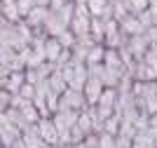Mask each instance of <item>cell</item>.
<instances>
[{
    "mask_svg": "<svg viewBox=\"0 0 157 148\" xmlns=\"http://www.w3.org/2000/svg\"><path fill=\"white\" fill-rule=\"evenodd\" d=\"M127 52H129L131 57H134V61H138V59H143L145 54H148V50H150V40L145 38V35H134V38L127 40Z\"/></svg>",
    "mask_w": 157,
    "mask_h": 148,
    "instance_id": "cell-12",
    "label": "cell"
},
{
    "mask_svg": "<svg viewBox=\"0 0 157 148\" xmlns=\"http://www.w3.org/2000/svg\"><path fill=\"white\" fill-rule=\"evenodd\" d=\"M148 54H152V57H157V40L150 45V50H148Z\"/></svg>",
    "mask_w": 157,
    "mask_h": 148,
    "instance_id": "cell-32",
    "label": "cell"
},
{
    "mask_svg": "<svg viewBox=\"0 0 157 148\" xmlns=\"http://www.w3.org/2000/svg\"><path fill=\"white\" fill-rule=\"evenodd\" d=\"M73 0H52V7L49 10H59V7H66V5H71Z\"/></svg>",
    "mask_w": 157,
    "mask_h": 148,
    "instance_id": "cell-30",
    "label": "cell"
},
{
    "mask_svg": "<svg viewBox=\"0 0 157 148\" xmlns=\"http://www.w3.org/2000/svg\"><path fill=\"white\" fill-rule=\"evenodd\" d=\"M105 28H108V19L92 17V38L101 45H103V38H105Z\"/></svg>",
    "mask_w": 157,
    "mask_h": 148,
    "instance_id": "cell-19",
    "label": "cell"
},
{
    "mask_svg": "<svg viewBox=\"0 0 157 148\" xmlns=\"http://www.w3.org/2000/svg\"><path fill=\"white\" fill-rule=\"evenodd\" d=\"M131 148H157V134L150 132V129H138L136 136H134V143Z\"/></svg>",
    "mask_w": 157,
    "mask_h": 148,
    "instance_id": "cell-16",
    "label": "cell"
},
{
    "mask_svg": "<svg viewBox=\"0 0 157 148\" xmlns=\"http://www.w3.org/2000/svg\"><path fill=\"white\" fill-rule=\"evenodd\" d=\"M89 12L92 17H101V19H113V0H89Z\"/></svg>",
    "mask_w": 157,
    "mask_h": 148,
    "instance_id": "cell-15",
    "label": "cell"
},
{
    "mask_svg": "<svg viewBox=\"0 0 157 148\" xmlns=\"http://www.w3.org/2000/svg\"><path fill=\"white\" fill-rule=\"evenodd\" d=\"M87 106H89V103H87V97H85L82 90L68 87V90L59 97V110H78V113H82Z\"/></svg>",
    "mask_w": 157,
    "mask_h": 148,
    "instance_id": "cell-6",
    "label": "cell"
},
{
    "mask_svg": "<svg viewBox=\"0 0 157 148\" xmlns=\"http://www.w3.org/2000/svg\"><path fill=\"white\" fill-rule=\"evenodd\" d=\"M127 35L120 31V24L115 19H108V28H105V38H103V45L105 50H122L127 45Z\"/></svg>",
    "mask_w": 157,
    "mask_h": 148,
    "instance_id": "cell-7",
    "label": "cell"
},
{
    "mask_svg": "<svg viewBox=\"0 0 157 148\" xmlns=\"http://www.w3.org/2000/svg\"><path fill=\"white\" fill-rule=\"evenodd\" d=\"M94 110H96V115H98L101 122L108 120L110 115H115V113H117V87H105L101 99L94 103Z\"/></svg>",
    "mask_w": 157,
    "mask_h": 148,
    "instance_id": "cell-4",
    "label": "cell"
},
{
    "mask_svg": "<svg viewBox=\"0 0 157 148\" xmlns=\"http://www.w3.org/2000/svg\"><path fill=\"white\" fill-rule=\"evenodd\" d=\"M98 148H117V139H115L113 134L98 132Z\"/></svg>",
    "mask_w": 157,
    "mask_h": 148,
    "instance_id": "cell-24",
    "label": "cell"
},
{
    "mask_svg": "<svg viewBox=\"0 0 157 148\" xmlns=\"http://www.w3.org/2000/svg\"><path fill=\"white\" fill-rule=\"evenodd\" d=\"M105 45H101V42H96V45L89 50V54H87V66H96V64H103L105 61Z\"/></svg>",
    "mask_w": 157,
    "mask_h": 148,
    "instance_id": "cell-21",
    "label": "cell"
},
{
    "mask_svg": "<svg viewBox=\"0 0 157 148\" xmlns=\"http://www.w3.org/2000/svg\"><path fill=\"white\" fill-rule=\"evenodd\" d=\"M33 38H35V31H33L26 21H19V24L2 21V28H0V45H10L17 52H24L26 47H31Z\"/></svg>",
    "mask_w": 157,
    "mask_h": 148,
    "instance_id": "cell-1",
    "label": "cell"
},
{
    "mask_svg": "<svg viewBox=\"0 0 157 148\" xmlns=\"http://www.w3.org/2000/svg\"><path fill=\"white\" fill-rule=\"evenodd\" d=\"M49 87H52V92H54V94H59V97L63 94L66 90H68V82H66L63 73H61L59 68H56V71L49 75Z\"/></svg>",
    "mask_w": 157,
    "mask_h": 148,
    "instance_id": "cell-20",
    "label": "cell"
},
{
    "mask_svg": "<svg viewBox=\"0 0 157 148\" xmlns=\"http://www.w3.org/2000/svg\"><path fill=\"white\" fill-rule=\"evenodd\" d=\"M17 5H19V12H21V17L26 19L28 14L35 10V0H17Z\"/></svg>",
    "mask_w": 157,
    "mask_h": 148,
    "instance_id": "cell-27",
    "label": "cell"
},
{
    "mask_svg": "<svg viewBox=\"0 0 157 148\" xmlns=\"http://www.w3.org/2000/svg\"><path fill=\"white\" fill-rule=\"evenodd\" d=\"M61 148H75V143H61Z\"/></svg>",
    "mask_w": 157,
    "mask_h": 148,
    "instance_id": "cell-34",
    "label": "cell"
},
{
    "mask_svg": "<svg viewBox=\"0 0 157 148\" xmlns=\"http://www.w3.org/2000/svg\"><path fill=\"white\" fill-rule=\"evenodd\" d=\"M148 129L157 134V113H152V115H150V120H148Z\"/></svg>",
    "mask_w": 157,
    "mask_h": 148,
    "instance_id": "cell-31",
    "label": "cell"
},
{
    "mask_svg": "<svg viewBox=\"0 0 157 148\" xmlns=\"http://www.w3.org/2000/svg\"><path fill=\"white\" fill-rule=\"evenodd\" d=\"M45 148H61V143H59V146H52V143H45Z\"/></svg>",
    "mask_w": 157,
    "mask_h": 148,
    "instance_id": "cell-35",
    "label": "cell"
},
{
    "mask_svg": "<svg viewBox=\"0 0 157 148\" xmlns=\"http://www.w3.org/2000/svg\"><path fill=\"white\" fill-rule=\"evenodd\" d=\"M38 132H40V136L45 139V143H52V146H59L61 143L59 129H56V125H54L52 115L49 118H40L38 120Z\"/></svg>",
    "mask_w": 157,
    "mask_h": 148,
    "instance_id": "cell-9",
    "label": "cell"
},
{
    "mask_svg": "<svg viewBox=\"0 0 157 148\" xmlns=\"http://www.w3.org/2000/svg\"><path fill=\"white\" fill-rule=\"evenodd\" d=\"M127 7H129L131 14L141 17V14H145L150 10V0H127Z\"/></svg>",
    "mask_w": 157,
    "mask_h": 148,
    "instance_id": "cell-23",
    "label": "cell"
},
{
    "mask_svg": "<svg viewBox=\"0 0 157 148\" xmlns=\"http://www.w3.org/2000/svg\"><path fill=\"white\" fill-rule=\"evenodd\" d=\"M150 7H157V0H150Z\"/></svg>",
    "mask_w": 157,
    "mask_h": 148,
    "instance_id": "cell-36",
    "label": "cell"
},
{
    "mask_svg": "<svg viewBox=\"0 0 157 148\" xmlns=\"http://www.w3.org/2000/svg\"><path fill=\"white\" fill-rule=\"evenodd\" d=\"M103 90H105V82H103L98 75H92V73H89L87 85H85V90H82V92H85V97H87V103H89V106H94V103L101 99Z\"/></svg>",
    "mask_w": 157,
    "mask_h": 148,
    "instance_id": "cell-11",
    "label": "cell"
},
{
    "mask_svg": "<svg viewBox=\"0 0 157 148\" xmlns=\"http://www.w3.org/2000/svg\"><path fill=\"white\" fill-rule=\"evenodd\" d=\"M75 148H98V134H87L80 143H75Z\"/></svg>",
    "mask_w": 157,
    "mask_h": 148,
    "instance_id": "cell-26",
    "label": "cell"
},
{
    "mask_svg": "<svg viewBox=\"0 0 157 148\" xmlns=\"http://www.w3.org/2000/svg\"><path fill=\"white\" fill-rule=\"evenodd\" d=\"M45 54H47V61L49 64H56L63 54V45L59 42V38H47L45 42Z\"/></svg>",
    "mask_w": 157,
    "mask_h": 148,
    "instance_id": "cell-18",
    "label": "cell"
},
{
    "mask_svg": "<svg viewBox=\"0 0 157 148\" xmlns=\"http://www.w3.org/2000/svg\"><path fill=\"white\" fill-rule=\"evenodd\" d=\"M134 99H136L138 110H143L145 115L157 113V80H152V82L134 80Z\"/></svg>",
    "mask_w": 157,
    "mask_h": 148,
    "instance_id": "cell-2",
    "label": "cell"
},
{
    "mask_svg": "<svg viewBox=\"0 0 157 148\" xmlns=\"http://www.w3.org/2000/svg\"><path fill=\"white\" fill-rule=\"evenodd\" d=\"M59 42L63 45V50H73V47H75V42H78V38H75V35H73V31L68 28V31H63V33L59 35Z\"/></svg>",
    "mask_w": 157,
    "mask_h": 148,
    "instance_id": "cell-25",
    "label": "cell"
},
{
    "mask_svg": "<svg viewBox=\"0 0 157 148\" xmlns=\"http://www.w3.org/2000/svg\"><path fill=\"white\" fill-rule=\"evenodd\" d=\"M0 14H2V21H10V24H19V21H24L17 0H0Z\"/></svg>",
    "mask_w": 157,
    "mask_h": 148,
    "instance_id": "cell-13",
    "label": "cell"
},
{
    "mask_svg": "<svg viewBox=\"0 0 157 148\" xmlns=\"http://www.w3.org/2000/svg\"><path fill=\"white\" fill-rule=\"evenodd\" d=\"M71 31L75 38H85L92 35V12L87 5H75V14L71 21Z\"/></svg>",
    "mask_w": 157,
    "mask_h": 148,
    "instance_id": "cell-5",
    "label": "cell"
},
{
    "mask_svg": "<svg viewBox=\"0 0 157 148\" xmlns=\"http://www.w3.org/2000/svg\"><path fill=\"white\" fill-rule=\"evenodd\" d=\"M24 85H26V71H14L0 75V90H7L10 94H19Z\"/></svg>",
    "mask_w": 157,
    "mask_h": 148,
    "instance_id": "cell-8",
    "label": "cell"
},
{
    "mask_svg": "<svg viewBox=\"0 0 157 148\" xmlns=\"http://www.w3.org/2000/svg\"><path fill=\"white\" fill-rule=\"evenodd\" d=\"M21 148H45V139L40 136L38 125L24 129V134H21Z\"/></svg>",
    "mask_w": 157,
    "mask_h": 148,
    "instance_id": "cell-14",
    "label": "cell"
},
{
    "mask_svg": "<svg viewBox=\"0 0 157 148\" xmlns=\"http://www.w3.org/2000/svg\"><path fill=\"white\" fill-rule=\"evenodd\" d=\"M120 24V31L124 33L127 38H134V35H143L145 28L148 26L143 24V19L141 17H136V14H129V17H124L122 21H117Z\"/></svg>",
    "mask_w": 157,
    "mask_h": 148,
    "instance_id": "cell-10",
    "label": "cell"
},
{
    "mask_svg": "<svg viewBox=\"0 0 157 148\" xmlns=\"http://www.w3.org/2000/svg\"><path fill=\"white\" fill-rule=\"evenodd\" d=\"M47 14H49V10H47V7H35V10H33L31 14H28L26 19V24L31 26L33 31L38 33V31H42V28H45V21H47Z\"/></svg>",
    "mask_w": 157,
    "mask_h": 148,
    "instance_id": "cell-17",
    "label": "cell"
},
{
    "mask_svg": "<svg viewBox=\"0 0 157 148\" xmlns=\"http://www.w3.org/2000/svg\"><path fill=\"white\" fill-rule=\"evenodd\" d=\"M19 97H24V99H31V101H33V97H35V85L26 82V85H24V87H21Z\"/></svg>",
    "mask_w": 157,
    "mask_h": 148,
    "instance_id": "cell-29",
    "label": "cell"
},
{
    "mask_svg": "<svg viewBox=\"0 0 157 148\" xmlns=\"http://www.w3.org/2000/svg\"><path fill=\"white\" fill-rule=\"evenodd\" d=\"M120 127H122V115H120V113H115V115H110L108 120H103V129H101V132H105V134H113V136H117Z\"/></svg>",
    "mask_w": 157,
    "mask_h": 148,
    "instance_id": "cell-22",
    "label": "cell"
},
{
    "mask_svg": "<svg viewBox=\"0 0 157 148\" xmlns=\"http://www.w3.org/2000/svg\"><path fill=\"white\" fill-rule=\"evenodd\" d=\"M52 120H54V125H56V129H59L61 143H71V132H73V127L78 125L80 113L78 110H56L52 115Z\"/></svg>",
    "mask_w": 157,
    "mask_h": 148,
    "instance_id": "cell-3",
    "label": "cell"
},
{
    "mask_svg": "<svg viewBox=\"0 0 157 148\" xmlns=\"http://www.w3.org/2000/svg\"><path fill=\"white\" fill-rule=\"evenodd\" d=\"M12 97L14 94H10L7 90H0V113H5V110L12 106Z\"/></svg>",
    "mask_w": 157,
    "mask_h": 148,
    "instance_id": "cell-28",
    "label": "cell"
},
{
    "mask_svg": "<svg viewBox=\"0 0 157 148\" xmlns=\"http://www.w3.org/2000/svg\"><path fill=\"white\" fill-rule=\"evenodd\" d=\"M75 5H89V0H73Z\"/></svg>",
    "mask_w": 157,
    "mask_h": 148,
    "instance_id": "cell-33",
    "label": "cell"
}]
</instances>
